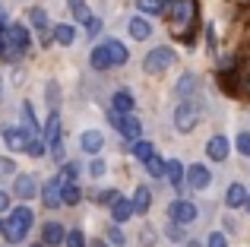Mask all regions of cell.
<instances>
[{
    "label": "cell",
    "instance_id": "83f0119b",
    "mask_svg": "<svg viewBox=\"0 0 250 247\" xmlns=\"http://www.w3.org/2000/svg\"><path fill=\"white\" fill-rule=\"evenodd\" d=\"M80 197H83V193H80V187H76V184H63V203H67V206H76V203H80Z\"/></svg>",
    "mask_w": 250,
    "mask_h": 247
},
{
    "label": "cell",
    "instance_id": "6da1fadb",
    "mask_svg": "<svg viewBox=\"0 0 250 247\" xmlns=\"http://www.w3.org/2000/svg\"><path fill=\"white\" fill-rule=\"evenodd\" d=\"M32 222H35V216H32L29 206H19V209H13L10 219H6V225H3V238H6L10 244H19L25 235H29Z\"/></svg>",
    "mask_w": 250,
    "mask_h": 247
},
{
    "label": "cell",
    "instance_id": "7402d4cb",
    "mask_svg": "<svg viewBox=\"0 0 250 247\" xmlns=\"http://www.w3.org/2000/svg\"><path fill=\"white\" fill-rule=\"evenodd\" d=\"M130 152H133L140 162H146V159H152V155H155V146L149 140H136L133 146H130Z\"/></svg>",
    "mask_w": 250,
    "mask_h": 247
},
{
    "label": "cell",
    "instance_id": "ab89813d",
    "mask_svg": "<svg viewBox=\"0 0 250 247\" xmlns=\"http://www.w3.org/2000/svg\"><path fill=\"white\" fill-rule=\"evenodd\" d=\"M108 241L117 244V247H124V231L121 228H108Z\"/></svg>",
    "mask_w": 250,
    "mask_h": 247
},
{
    "label": "cell",
    "instance_id": "8992f818",
    "mask_svg": "<svg viewBox=\"0 0 250 247\" xmlns=\"http://www.w3.org/2000/svg\"><path fill=\"white\" fill-rule=\"evenodd\" d=\"M29 140H32V133L22 130V127H6L3 130V143L13 152H25V149H29Z\"/></svg>",
    "mask_w": 250,
    "mask_h": 247
},
{
    "label": "cell",
    "instance_id": "f1b7e54d",
    "mask_svg": "<svg viewBox=\"0 0 250 247\" xmlns=\"http://www.w3.org/2000/svg\"><path fill=\"white\" fill-rule=\"evenodd\" d=\"M76 174H80V165H76V162H67V165L61 168V181H63V184H73Z\"/></svg>",
    "mask_w": 250,
    "mask_h": 247
},
{
    "label": "cell",
    "instance_id": "d6a6232c",
    "mask_svg": "<svg viewBox=\"0 0 250 247\" xmlns=\"http://www.w3.org/2000/svg\"><path fill=\"white\" fill-rule=\"evenodd\" d=\"M48 105L57 111V105H61V89H57V82H48Z\"/></svg>",
    "mask_w": 250,
    "mask_h": 247
},
{
    "label": "cell",
    "instance_id": "4316f807",
    "mask_svg": "<svg viewBox=\"0 0 250 247\" xmlns=\"http://www.w3.org/2000/svg\"><path fill=\"white\" fill-rule=\"evenodd\" d=\"M54 38H57V44H73V38H76L73 25H57V29H54Z\"/></svg>",
    "mask_w": 250,
    "mask_h": 247
},
{
    "label": "cell",
    "instance_id": "ba28073f",
    "mask_svg": "<svg viewBox=\"0 0 250 247\" xmlns=\"http://www.w3.org/2000/svg\"><path fill=\"white\" fill-rule=\"evenodd\" d=\"M174 127L181 130V133H190V130L196 127V108L190 105V102L177 105V111H174Z\"/></svg>",
    "mask_w": 250,
    "mask_h": 247
},
{
    "label": "cell",
    "instance_id": "52a82bcc",
    "mask_svg": "<svg viewBox=\"0 0 250 247\" xmlns=\"http://www.w3.org/2000/svg\"><path fill=\"white\" fill-rule=\"evenodd\" d=\"M42 203L48 206V209H57V206L63 203V181L61 178H51L48 184L42 187Z\"/></svg>",
    "mask_w": 250,
    "mask_h": 247
},
{
    "label": "cell",
    "instance_id": "7dc6e473",
    "mask_svg": "<svg viewBox=\"0 0 250 247\" xmlns=\"http://www.w3.org/2000/svg\"><path fill=\"white\" fill-rule=\"evenodd\" d=\"M244 206H247V212H250V193H247V203H244Z\"/></svg>",
    "mask_w": 250,
    "mask_h": 247
},
{
    "label": "cell",
    "instance_id": "4fadbf2b",
    "mask_svg": "<svg viewBox=\"0 0 250 247\" xmlns=\"http://www.w3.org/2000/svg\"><path fill=\"white\" fill-rule=\"evenodd\" d=\"M130 216H133V200L117 197L114 203H111V219H114V222H127Z\"/></svg>",
    "mask_w": 250,
    "mask_h": 247
},
{
    "label": "cell",
    "instance_id": "9a60e30c",
    "mask_svg": "<svg viewBox=\"0 0 250 247\" xmlns=\"http://www.w3.org/2000/svg\"><path fill=\"white\" fill-rule=\"evenodd\" d=\"M104 48H108V54H111V67H121V63L130 61V51L124 48L121 41H114V38H111V41H104Z\"/></svg>",
    "mask_w": 250,
    "mask_h": 247
},
{
    "label": "cell",
    "instance_id": "9c48e42d",
    "mask_svg": "<svg viewBox=\"0 0 250 247\" xmlns=\"http://www.w3.org/2000/svg\"><path fill=\"white\" fill-rule=\"evenodd\" d=\"M184 181H187L193 190H203V187H209V181H212V171H209L206 165H190Z\"/></svg>",
    "mask_w": 250,
    "mask_h": 247
},
{
    "label": "cell",
    "instance_id": "5b68a950",
    "mask_svg": "<svg viewBox=\"0 0 250 247\" xmlns=\"http://www.w3.org/2000/svg\"><path fill=\"white\" fill-rule=\"evenodd\" d=\"M165 13L171 16V22L184 25L193 19V0H168L165 3Z\"/></svg>",
    "mask_w": 250,
    "mask_h": 247
},
{
    "label": "cell",
    "instance_id": "f6af8a7d",
    "mask_svg": "<svg viewBox=\"0 0 250 247\" xmlns=\"http://www.w3.org/2000/svg\"><path fill=\"white\" fill-rule=\"evenodd\" d=\"M6 209H10V197L0 190V212H6Z\"/></svg>",
    "mask_w": 250,
    "mask_h": 247
},
{
    "label": "cell",
    "instance_id": "ac0fdd59",
    "mask_svg": "<svg viewBox=\"0 0 250 247\" xmlns=\"http://www.w3.org/2000/svg\"><path fill=\"white\" fill-rule=\"evenodd\" d=\"M16 197L19 200H32L35 197V178H32V174H19L16 178Z\"/></svg>",
    "mask_w": 250,
    "mask_h": 247
},
{
    "label": "cell",
    "instance_id": "74e56055",
    "mask_svg": "<svg viewBox=\"0 0 250 247\" xmlns=\"http://www.w3.org/2000/svg\"><path fill=\"white\" fill-rule=\"evenodd\" d=\"M168 238H171V241H184V238H187V235H184V225H168Z\"/></svg>",
    "mask_w": 250,
    "mask_h": 247
},
{
    "label": "cell",
    "instance_id": "30bf717a",
    "mask_svg": "<svg viewBox=\"0 0 250 247\" xmlns=\"http://www.w3.org/2000/svg\"><path fill=\"white\" fill-rule=\"evenodd\" d=\"M67 241V231H63V225L61 222H44V228H42V244L44 247H57V244H63Z\"/></svg>",
    "mask_w": 250,
    "mask_h": 247
},
{
    "label": "cell",
    "instance_id": "4dcf8cb0",
    "mask_svg": "<svg viewBox=\"0 0 250 247\" xmlns=\"http://www.w3.org/2000/svg\"><path fill=\"white\" fill-rule=\"evenodd\" d=\"M13 174H16V162H13V159H6V155H0V181L13 178Z\"/></svg>",
    "mask_w": 250,
    "mask_h": 247
},
{
    "label": "cell",
    "instance_id": "8fae6325",
    "mask_svg": "<svg viewBox=\"0 0 250 247\" xmlns=\"http://www.w3.org/2000/svg\"><path fill=\"white\" fill-rule=\"evenodd\" d=\"M206 152H209V159H212V162H225L231 149H228V140H225V136H222V133H215L212 140L206 143Z\"/></svg>",
    "mask_w": 250,
    "mask_h": 247
},
{
    "label": "cell",
    "instance_id": "e0dca14e",
    "mask_svg": "<svg viewBox=\"0 0 250 247\" xmlns=\"http://www.w3.org/2000/svg\"><path fill=\"white\" fill-rule=\"evenodd\" d=\"M130 35H133L136 41H146V38L152 35V25L146 22V16H133L130 19Z\"/></svg>",
    "mask_w": 250,
    "mask_h": 247
},
{
    "label": "cell",
    "instance_id": "7c38bea8",
    "mask_svg": "<svg viewBox=\"0 0 250 247\" xmlns=\"http://www.w3.org/2000/svg\"><path fill=\"white\" fill-rule=\"evenodd\" d=\"M80 146H83V152H89V155H98L104 149V136L98 133V130H85V133L80 136Z\"/></svg>",
    "mask_w": 250,
    "mask_h": 247
},
{
    "label": "cell",
    "instance_id": "1f68e13d",
    "mask_svg": "<svg viewBox=\"0 0 250 247\" xmlns=\"http://www.w3.org/2000/svg\"><path fill=\"white\" fill-rule=\"evenodd\" d=\"M193 86H196L193 73H187V76H184L181 82H177V99H187V95H190V89H193Z\"/></svg>",
    "mask_w": 250,
    "mask_h": 247
},
{
    "label": "cell",
    "instance_id": "b9f144b4",
    "mask_svg": "<svg viewBox=\"0 0 250 247\" xmlns=\"http://www.w3.org/2000/svg\"><path fill=\"white\" fill-rule=\"evenodd\" d=\"M89 174H92V178H102V174H104V162H102V159H95V162L89 165Z\"/></svg>",
    "mask_w": 250,
    "mask_h": 247
},
{
    "label": "cell",
    "instance_id": "d590c367",
    "mask_svg": "<svg viewBox=\"0 0 250 247\" xmlns=\"http://www.w3.org/2000/svg\"><path fill=\"white\" fill-rule=\"evenodd\" d=\"M25 152H29V155H35V159H38V155H44V140L32 136V140H29V149H25Z\"/></svg>",
    "mask_w": 250,
    "mask_h": 247
},
{
    "label": "cell",
    "instance_id": "5bb4252c",
    "mask_svg": "<svg viewBox=\"0 0 250 247\" xmlns=\"http://www.w3.org/2000/svg\"><path fill=\"white\" fill-rule=\"evenodd\" d=\"M247 203V187L244 184H231L225 190V206H231V209H238V206Z\"/></svg>",
    "mask_w": 250,
    "mask_h": 247
},
{
    "label": "cell",
    "instance_id": "60d3db41",
    "mask_svg": "<svg viewBox=\"0 0 250 247\" xmlns=\"http://www.w3.org/2000/svg\"><path fill=\"white\" fill-rule=\"evenodd\" d=\"M85 32H89V35H98V32H102V19H98V16H92L89 22H85Z\"/></svg>",
    "mask_w": 250,
    "mask_h": 247
},
{
    "label": "cell",
    "instance_id": "7a4b0ae2",
    "mask_svg": "<svg viewBox=\"0 0 250 247\" xmlns=\"http://www.w3.org/2000/svg\"><path fill=\"white\" fill-rule=\"evenodd\" d=\"M171 63H174V51L171 48H152L146 54V61H143V70L146 73H165Z\"/></svg>",
    "mask_w": 250,
    "mask_h": 247
},
{
    "label": "cell",
    "instance_id": "8d00e7d4",
    "mask_svg": "<svg viewBox=\"0 0 250 247\" xmlns=\"http://www.w3.org/2000/svg\"><path fill=\"white\" fill-rule=\"evenodd\" d=\"M206 247H228V238L222 235V231H212V235H209V241H206Z\"/></svg>",
    "mask_w": 250,
    "mask_h": 247
},
{
    "label": "cell",
    "instance_id": "f546056e",
    "mask_svg": "<svg viewBox=\"0 0 250 247\" xmlns=\"http://www.w3.org/2000/svg\"><path fill=\"white\" fill-rule=\"evenodd\" d=\"M70 6H73V16L80 19V22H89L92 19V13H89V6L83 3V0H70Z\"/></svg>",
    "mask_w": 250,
    "mask_h": 247
},
{
    "label": "cell",
    "instance_id": "277c9868",
    "mask_svg": "<svg viewBox=\"0 0 250 247\" xmlns=\"http://www.w3.org/2000/svg\"><path fill=\"white\" fill-rule=\"evenodd\" d=\"M168 219L177 225H190V222H196V206L190 200H177V203L168 206Z\"/></svg>",
    "mask_w": 250,
    "mask_h": 247
},
{
    "label": "cell",
    "instance_id": "c3c4849f",
    "mask_svg": "<svg viewBox=\"0 0 250 247\" xmlns=\"http://www.w3.org/2000/svg\"><path fill=\"white\" fill-rule=\"evenodd\" d=\"M32 247H44V244H32Z\"/></svg>",
    "mask_w": 250,
    "mask_h": 247
},
{
    "label": "cell",
    "instance_id": "7bdbcfd3",
    "mask_svg": "<svg viewBox=\"0 0 250 247\" xmlns=\"http://www.w3.org/2000/svg\"><path fill=\"white\" fill-rule=\"evenodd\" d=\"M51 159H54V162H63V146H61V143H51Z\"/></svg>",
    "mask_w": 250,
    "mask_h": 247
},
{
    "label": "cell",
    "instance_id": "3957f363",
    "mask_svg": "<svg viewBox=\"0 0 250 247\" xmlns=\"http://www.w3.org/2000/svg\"><path fill=\"white\" fill-rule=\"evenodd\" d=\"M111 124H114V130L121 136H127V140H140L143 136V124L140 118H133V114H117V111H111Z\"/></svg>",
    "mask_w": 250,
    "mask_h": 247
},
{
    "label": "cell",
    "instance_id": "44dd1931",
    "mask_svg": "<svg viewBox=\"0 0 250 247\" xmlns=\"http://www.w3.org/2000/svg\"><path fill=\"white\" fill-rule=\"evenodd\" d=\"M44 140H48V146L51 143H61V118H57V111L48 118V124H44Z\"/></svg>",
    "mask_w": 250,
    "mask_h": 247
},
{
    "label": "cell",
    "instance_id": "ee69618b",
    "mask_svg": "<svg viewBox=\"0 0 250 247\" xmlns=\"http://www.w3.org/2000/svg\"><path fill=\"white\" fill-rule=\"evenodd\" d=\"M140 241H143V244H146V247H152V244H155V231H152V228H143V235H140Z\"/></svg>",
    "mask_w": 250,
    "mask_h": 247
},
{
    "label": "cell",
    "instance_id": "d4e9b609",
    "mask_svg": "<svg viewBox=\"0 0 250 247\" xmlns=\"http://www.w3.org/2000/svg\"><path fill=\"white\" fill-rule=\"evenodd\" d=\"M143 165H146V171L152 174V178H165V165H168V162H162L159 155H152V159H146Z\"/></svg>",
    "mask_w": 250,
    "mask_h": 247
},
{
    "label": "cell",
    "instance_id": "d6986e66",
    "mask_svg": "<svg viewBox=\"0 0 250 247\" xmlns=\"http://www.w3.org/2000/svg\"><path fill=\"white\" fill-rule=\"evenodd\" d=\"M92 67L95 70H111V54H108V48L104 44H98V48H92Z\"/></svg>",
    "mask_w": 250,
    "mask_h": 247
},
{
    "label": "cell",
    "instance_id": "e575fe53",
    "mask_svg": "<svg viewBox=\"0 0 250 247\" xmlns=\"http://www.w3.org/2000/svg\"><path fill=\"white\" fill-rule=\"evenodd\" d=\"M238 152L244 155V159H250V133H247V130L238 133Z\"/></svg>",
    "mask_w": 250,
    "mask_h": 247
},
{
    "label": "cell",
    "instance_id": "681fc988",
    "mask_svg": "<svg viewBox=\"0 0 250 247\" xmlns=\"http://www.w3.org/2000/svg\"><path fill=\"white\" fill-rule=\"evenodd\" d=\"M0 231H3V225H0Z\"/></svg>",
    "mask_w": 250,
    "mask_h": 247
},
{
    "label": "cell",
    "instance_id": "836d02e7",
    "mask_svg": "<svg viewBox=\"0 0 250 247\" xmlns=\"http://www.w3.org/2000/svg\"><path fill=\"white\" fill-rule=\"evenodd\" d=\"M63 244H67V247H85V238H83V231H80V228H73V231L67 235V241H63Z\"/></svg>",
    "mask_w": 250,
    "mask_h": 247
},
{
    "label": "cell",
    "instance_id": "f35d334b",
    "mask_svg": "<svg viewBox=\"0 0 250 247\" xmlns=\"http://www.w3.org/2000/svg\"><path fill=\"white\" fill-rule=\"evenodd\" d=\"M117 197H121V193H117V190H102V193H98V203H104V206H111V203H114V200Z\"/></svg>",
    "mask_w": 250,
    "mask_h": 247
},
{
    "label": "cell",
    "instance_id": "484cf974",
    "mask_svg": "<svg viewBox=\"0 0 250 247\" xmlns=\"http://www.w3.org/2000/svg\"><path fill=\"white\" fill-rule=\"evenodd\" d=\"M29 19H32V25H35L42 35H48V13H44V10H38V6H35V10L29 13Z\"/></svg>",
    "mask_w": 250,
    "mask_h": 247
},
{
    "label": "cell",
    "instance_id": "bcb514c9",
    "mask_svg": "<svg viewBox=\"0 0 250 247\" xmlns=\"http://www.w3.org/2000/svg\"><path fill=\"white\" fill-rule=\"evenodd\" d=\"M92 247H108V244H104V241H95V244H92Z\"/></svg>",
    "mask_w": 250,
    "mask_h": 247
},
{
    "label": "cell",
    "instance_id": "cb8c5ba5",
    "mask_svg": "<svg viewBox=\"0 0 250 247\" xmlns=\"http://www.w3.org/2000/svg\"><path fill=\"white\" fill-rule=\"evenodd\" d=\"M136 6H140V13H146V16L165 13V0H136Z\"/></svg>",
    "mask_w": 250,
    "mask_h": 247
},
{
    "label": "cell",
    "instance_id": "603a6c76",
    "mask_svg": "<svg viewBox=\"0 0 250 247\" xmlns=\"http://www.w3.org/2000/svg\"><path fill=\"white\" fill-rule=\"evenodd\" d=\"M165 178H171V184H181V181L187 178V168H184L177 159H171L168 165H165Z\"/></svg>",
    "mask_w": 250,
    "mask_h": 247
},
{
    "label": "cell",
    "instance_id": "2e32d148",
    "mask_svg": "<svg viewBox=\"0 0 250 247\" xmlns=\"http://www.w3.org/2000/svg\"><path fill=\"white\" fill-rule=\"evenodd\" d=\"M111 105H114V111H117V114H130L136 102H133V95H130L127 89H117L114 99H111Z\"/></svg>",
    "mask_w": 250,
    "mask_h": 247
},
{
    "label": "cell",
    "instance_id": "ffe728a7",
    "mask_svg": "<svg viewBox=\"0 0 250 247\" xmlns=\"http://www.w3.org/2000/svg\"><path fill=\"white\" fill-rule=\"evenodd\" d=\"M149 206H152V190L136 187V193H133V212H146Z\"/></svg>",
    "mask_w": 250,
    "mask_h": 247
}]
</instances>
